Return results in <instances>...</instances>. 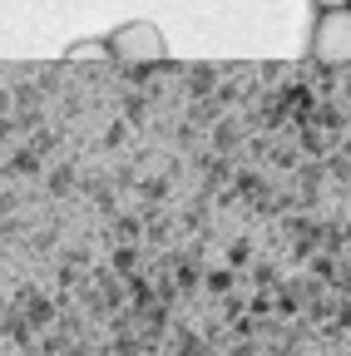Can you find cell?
<instances>
[{"instance_id": "3", "label": "cell", "mask_w": 351, "mask_h": 356, "mask_svg": "<svg viewBox=\"0 0 351 356\" xmlns=\"http://www.w3.org/2000/svg\"><path fill=\"white\" fill-rule=\"evenodd\" d=\"M65 60L70 65H95V60H114V50H109V40H90V44H70Z\"/></svg>"}, {"instance_id": "2", "label": "cell", "mask_w": 351, "mask_h": 356, "mask_svg": "<svg viewBox=\"0 0 351 356\" xmlns=\"http://www.w3.org/2000/svg\"><path fill=\"white\" fill-rule=\"evenodd\" d=\"M312 55L332 70H346L351 65V6L341 10H327L312 30Z\"/></svg>"}, {"instance_id": "1", "label": "cell", "mask_w": 351, "mask_h": 356, "mask_svg": "<svg viewBox=\"0 0 351 356\" xmlns=\"http://www.w3.org/2000/svg\"><path fill=\"white\" fill-rule=\"evenodd\" d=\"M109 50H114V60H119L124 70H154V65L168 60V44H163V35L154 30V20H129V25H119V30L109 35Z\"/></svg>"}, {"instance_id": "4", "label": "cell", "mask_w": 351, "mask_h": 356, "mask_svg": "<svg viewBox=\"0 0 351 356\" xmlns=\"http://www.w3.org/2000/svg\"><path fill=\"white\" fill-rule=\"evenodd\" d=\"M322 10H341V6H351V0H317Z\"/></svg>"}]
</instances>
